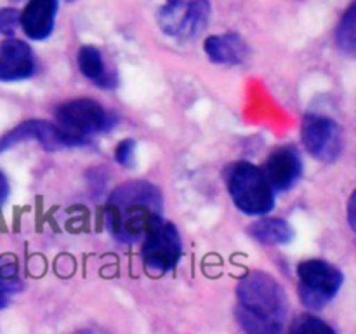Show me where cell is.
I'll return each instance as SVG.
<instances>
[{
    "label": "cell",
    "mask_w": 356,
    "mask_h": 334,
    "mask_svg": "<svg viewBox=\"0 0 356 334\" xmlns=\"http://www.w3.org/2000/svg\"><path fill=\"white\" fill-rule=\"evenodd\" d=\"M17 24H19V10L13 9V7L0 9V33L10 37L17 30Z\"/></svg>",
    "instance_id": "obj_19"
},
{
    "label": "cell",
    "mask_w": 356,
    "mask_h": 334,
    "mask_svg": "<svg viewBox=\"0 0 356 334\" xmlns=\"http://www.w3.org/2000/svg\"><path fill=\"white\" fill-rule=\"evenodd\" d=\"M143 264L145 270L153 277L165 275L177 267L183 254L179 232L176 226L160 218L143 237Z\"/></svg>",
    "instance_id": "obj_6"
},
{
    "label": "cell",
    "mask_w": 356,
    "mask_h": 334,
    "mask_svg": "<svg viewBox=\"0 0 356 334\" xmlns=\"http://www.w3.org/2000/svg\"><path fill=\"white\" fill-rule=\"evenodd\" d=\"M14 2H19V0H14Z\"/></svg>",
    "instance_id": "obj_24"
},
{
    "label": "cell",
    "mask_w": 356,
    "mask_h": 334,
    "mask_svg": "<svg viewBox=\"0 0 356 334\" xmlns=\"http://www.w3.org/2000/svg\"><path fill=\"white\" fill-rule=\"evenodd\" d=\"M226 186L232 200L245 214L264 216L275 207V190L254 164L235 162L228 166Z\"/></svg>",
    "instance_id": "obj_4"
},
{
    "label": "cell",
    "mask_w": 356,
    "mask_h": 334,
    "mask_svg": "<svg viewBox=\"0 0 356 334\" xmlns=\"http://www.w3.org/2000/svg\"><path fill=\"white\" fill-rule=\"evenodd\" d=\"M66 2H73V0H66Z\"/></svg>",
    "instance_id": "obj_23"
},
{
    "label": "cell",
    "mask_w": 356,
    "mask_h": 334,
    "mask_svg": "<svg viewBox=\"0 0 356 334\" xmlns=\"http://www.w3.org/2000/svg\"><path fill=\"white\" fill-rule=\"evenodd\" d=\"M211 17L209 0H165L159 10V24L163 33L177 40L198 37Z\"/></svg>",
    "instance_id": "obj_7"
},
{
    "label": "cell",
    "mask_w": 356,
    "mask_h": 334,
    "mask_svg": "<svg viewBox=\"0 0 356 334\" xmlns=\"http://www.w3.org/2000/svg\"><path fill=\"white\" fill-rule=\"evenodd\" d=\"M134 152H136V141L134 139L127 138L117 146L115 150V160H117L120 166L131 167L132 162H134Z\"/></svg>",
    "instance_id": "obj_20"
},
{
    "label": "cell",
    "mask_w": 356,
    "mask_h": 334,
    "mask_svg": "<svg viewBox=\"0 0 356 334\" xmlns=\"http://www.w3.org/2000/svg\"><path fill=\"white\" fill-rule=\"evenodd\" d=\"M56 120L68 146L87 145L92 136L110 131L117 124V117L111 111L89 97H76L63 103L56 110Z\"/></svg>",
    "instance_id": "obj_3"
},
{
    "label": "cell",
    "mask_w": 356,
    "mask_h": 334,
    "mask_svg": "<svg viewBox=\"0 0 356 334\" xmlns=\"http://www.w3.org/2000/svg\"><path fill=\"white\" fill-rule=\"evenodd\" d=\"M291 333H325V334H334V329L329 326V324L323 322L322 319L315 315H309V313H305V315L298 317V319L292 322V326L289 327Z\"/></svg>",
    "instance_id": "obj_18"
},
{
    "label": "cell",
    "mask_w": 356,
    "mask_h": 334,
    "mask_svg": "<svg viewBox=\"0 0 356 334\" xmlns=\"http://www.w3.org/2000/svg\"><path fill=\"white\" fill-rule=\"evenodd\" d=\"M348 211H350V226L355 230V193L351 195L350 204H348Z\"/></svg>",
    "instance_id": "obj_22"
},
{
    "label": "cell",
    "mask_w": 356,
    "mask_h": 334,
    "mask_svg": "<svg viewBox=\"0 0 356 334\" xmlns=\"http://www.w3.org/2000/svg\"><path fill=\"white\" fill-rule=\"evenodd\" d=\"M298 278L299 298L309 310H322L329 305L344 284L343 271L323 260L299 263Z\"/></svg>",
    "instance_id": "obj_5"
},
{
    "label": "cell",
    "mask_w": 356,
    "mask_h": 334,
    "mask_svg": "<svg viewBox=\"0 0 356 334\" xmlns=\"http://www.w3.org/2000/svg\"><path fill=\"white\" fill-rule=\"evenodd\" d=\"M23 141H38L45 150H58L68 146L58 125H52L45 120H26L7 132L3 138H0V153Z\"/></svg>",
    "instance_id": "obj_11"
},
{
    "label": "cell",
    "mask_w": 356,
    "mask_h": 334,
    "mask_svg": "<svg viewBox=\"0 0 356 334\" xmlns=\"http://www.w3.org/2000/svg\"><path fill=\"white\" fill-rule=\"evenodd\" d=\"M7 198H9V183H7V177L0 170V209L6 204Z\"/></svg>",
    "instance_id": "obj_21"
},
{
    "label": "cell",
    "mask_w": 356,
    "mask_h": 334,
    "mask_svg": "<svg viewBox=\"0 0 356 334\" xmlns=\"http://www.w3.org/2000/svg\"><path fill=\"white\" fill-rule=\"evenodd\" d=\"M37 73V59L26 42L7 38L0 44V80L17 82Z\"/></svg>",
    "instance_id": "obj_10"
},
{
    "label": "cell",
    "mask_w": 356,
    "mask_h": 334,
    "mask_svg": "<svg viewBox=\"0 0 356 334\" xmlns=\"http://www.w3.org/2000/svg\"><path fill=\"white\" fill-rule=\"evenodd\" d=\"M209 59L218 65H240L249 56L245 40L236 33L211 35L204 44Z\"/></svg>",
    "instance_id": "obj_14"
},
{
    "label": "cell",
    "mask_w": 356,
    "mask_h": 334,
    "mask_svg": "<svg viewBox=\"0 0 356 334\" xmlns=\"http://www.w3.org/2000/svg\"><path fill=\"white\" fill-rule=\"evenodd\" d=\"M58 0H30L23 13H19V24L28 38L38 42L51 37L54 31Z\"/></svg>",
    "instance_id": "obj_12"
},
{
    "label": "cell",
    "mask_w": 356,
    "mask_h": 334,
    "mask_svg": "<svg viewBox=\"0 0 356 334\" xmlns=\"http://www.w3.org/2000/svg\"><path fill=\"white\" fill-rule=\"evenodd\" d=\"M264 176L275 191H289L302 176V159L294 146H280L266 160Z\"/></svg>",
    "instance_id": "obj_9"
},
{
    "label": "cell",
    "mask_w": 356,
    "mask_h": 334,
    "mask_svg": "<svg viewBox=\"0 0 356 334\" xmlns=\"http://www.w3.org/2000/svg\"><path fill=\"white\" fill-rule=\"evenodd\" d=\"M249 235L264 246H284L294 239V228L282 218H263L249 226Z\"/></svg>",
    "instance_id": "obj_15"
},
{
    "label": "cell",
    "mask_w": 356,
    "mask_h": 334,
    "mask_svg": "<svg viewBox=\"0 0 356 334\" xmlns=\"http://www.w3.org/2000/svg\"><path fill=\"white\" fill-rule=\"evenodd\" d=\"M162 191L149 181H127L111 191L104 207V223L111 235L134 244L162 218Z\"/></svg>",
    "instance_id": "obj_1"
},
{
    "label": "cell",
    "mask_w": 356,
    "mask_h": 334,
    "mask_svg": "<svg viewBox=\"0 0 356 334\" xmlns=\"http://www.w3.org/2000/svg\"><path fill=\"white\" fill-rule=\"evenodd\" d=\"M238 306L235 315L243 331L275 334L285 329L289 298L284 287L264 271H250L236 287Z\"/></svg>",
    "instance_id": "obj_2"
},
{
    "label": "cell",
    "mask_w": 356,
    "mask_h": 334,
    "mask_svg": "<svg viewBox=\"0 0 356 334\" xmlns=\"http://www.w3.org/2000/svg\"><path fill=\"white\" fill-rule=\"evenodd\" d=\"M76 63L89 82H92L96 87L101 89H115L118 86V75L115 70L104 63L103 54L97 47L92 45H83L76 54Z\"/></svg>",
    "instance_id": "obj_13"
},
{
    "label": "cell",
    "mask_w": 356,
    "mask_h": 334,
    "mask_svg": "<svg viewBox=\"0 0 356 334\" xmlns=\"http://www.w3.org/2000/svg\"><path fill=\"white\" fill-rule=\"evenodd\" d=\"M21 289H23V280L16 257L2 254L0 256V308H6L13 296H16Z\"/></svg>",
    "instance_id": "obj_16"
},
{
    "label": "cell",
    "mask_w": 356,
    "mask_h": 334,
    "mask_svg": "<svg viewBox=\"0 0 356 334\" xmlns=\"http://www.w3.org/2000/svg\"><path fill=\"white\" fill-rule=\"evenodd\" d=\"M301 138L306 150L322 162H336L343 155V132L336 120L325 115H306L302 120Z\"/></svg>",
    "instance_id": "obj_8"
},
{
    "label": "cell",
    "mask_w": 356,
    "mask_h": 334,
    "mask_svg": "<svg viewBox=\"0 0 356 334\" xmlns=\"http://www.w3.org/2000/svg\"><path fill=\"white\" fill-rule=\"evenodd\" d=\"M336 42L337 47L348 56L355 54L356 49V6L351 3L350 9L344 13L339 26L336 30Z\"/></svg>",
    "instance_id": "obj_17"
}]
</instances>
